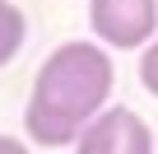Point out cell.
Returning a JSON list of instances; mask_svg holds the SVG:
<instances>
[{
    "label": "cell",
    "mask_w": 158,
    "mask_h": 154,
    "mask_svg": "<svg viewBox=\"0 0 158 154\" xmlns=\"http://www.w3.org/2000/svg\"><path fill=\"white\" fill-rule=\"evenodd\" d=\"M112 84H116L112 47L89 42V37L60 42L56 51H47V61L33 75V94L23 108L28 140L42 149L74 145V135L107 108Z\"/></svg>",
    "instance_id": "cell-1"
},
{
    "label": "cell",
    "mask_w": 158,
    "mask_h": 154,
    "mask_svg": "<svg viewBox=\"0 0 158 154\" xmlns=\"http://www.w3.org/2000/svg\"><path fill=\"white\" fill-rule=\"evenodd\" d=\"M89 28L112 51H139L158 33V0H89Z\"/></svg>",
    "instance_id": "cell-2"
},
{
    "label": "cell",
    "mask_w": 158,
    "mask_h": 154,
    "mask_svg": "<svg viewBox=\"0 0 158 154\" xmlns=\"http://www.w3.org/2000/svg\"><path fill=\"white\" fill-rule=\"evenodd\" d=\"M74 154H158V140L135 108H102L74 135Z\"/></svg>",
    "instance_id": "cell-3"
},
{
    "label": "cell",
    "mask_w": 158,
    "mask_h": 154,
    "mask_svg": "<svg viewBox=\"0 0 158 154\" xmlns=\"http://www.w3.org/2000/svg\"><path fill=\"white\" fill-rule=\"evenodd\" d=\"M28 42V19L14 0H0V65H10Z\"/></svg>",
    "instance_id": "cell-4"
},
{
    "label": "cell",
    "mask_w": 158,
    "mask_h": 154,
    "mask_svg": "<svg viewBox=\"0 0 158 154\" xmlns=\"http://www.w3.org/2000/svg\"><path fill=\"white\" fill-rule=\"evenodd\" d=\"M139 84H144V94L158 98V33L139 47Z\"/></svg>",
    "instance_id": "cell-5"
},
{
    "label": "cell",
    "mask_w": 158,
    "mask_h": 154,
    "mask_svg": "<svg viewBox=\"0 0 158 154\" xmlns=\"http://www.w3.org/2000/svg\"><path fill=\"white\" fill-rule=\"evenodd\" d=\"M0 154H28V145H19L14 135H0Z\"/></svg>",
    "instance_id": "cell-6"
}]
</instances>
